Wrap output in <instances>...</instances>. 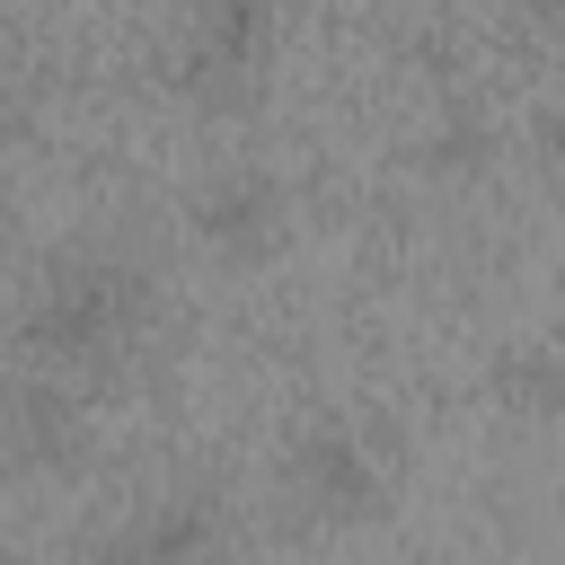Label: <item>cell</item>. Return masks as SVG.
Instances as JSON below:
<instances>
[{
  "instance_id": "cell-10",
  "label": "cell",
  "mask_w": 565,
  "mask_h": 565,
  "mask_svg": "<svg viewBox=\"0 0 565 565\" xmlns=\"http://www.w3.org/2000/svg\"><path fill=\"white\" fill-rule=\"evenodd\" d=\"M0 565H35V556H18V547H0Z\"/></svg>"
},
{
  "instance_id": "cell-8",
  "label": "cell",
  "mask_w": 565,
  "mask_h": 565,
  "mask_svg": "<svg viewBox=\"0 0 565 565\" xmlns=\"http://www.w3.org/2000/svg\"><path fill=\"white\" fill-rule=\"evenodd\" d=\"M512 9H521L530 35H556V26H565V0H512Z\"/></svg>"
},
{
  "instance_id": "cell-1",
  "label": "cell",
  "mask_w": 565,
  "mask_h": 565,
  "mask_svg": "<svg viewBox=\"0 0 565 565\" xmlns=\"http://www.w3.org/2000/svg\"><path fill=\"white\" fill-rule=\"evenodd\" d=\"M150 327V274L124 265V256H62L26 282V309H18V353L26 371H106L141 344Z\"/></svg>"
},
{
  "instance_id": "cell-6",
  "label": "cell",
  "mask_w": 565,
  "mask_h": 565,
  "mask_svg": "<svg viewBox=\"0 0 565 565\" xmlns=\"http://www.w3.org/2000/svg\"><path fill=\"white\" fill-rule=\"evenodd\" d=\"M494 159H503V132H494V115L468 106V97H450V106L424 124V141H415V168H424L433 185H477Z\"/></svg>"
},
{
  "instance_id": "cell-9",
  "label": "cell",
  "mask_w": 565,
  "mask_h": 565,
  "mask_svg": "<svg viewBox=\"0 0 565 565\" xmlns=\"http://www.w3.org/2000/svg\"><path fill=\"white\" fill-rule=\"evenodd\" d=\"M9 132H18V88L0 79V150H9Z\"/></svg>"
},
{
  "instance_id": "cell-4",
  "label": "cell",
  "mask_w": 565,
  "mask_h": 565,
  "mask_svg": "<svg viewBox=\"0 0 565 565\" xmlns=\"http://www.w3.org/2000/svg\"><path fill=\"white\" fill-rule=\"evenodd\" d=\"M0 459L18 477H71L88 468V406L53 371H9L0 380Z\"/></svg>"
},
{
  "instance_id": "cell-2",
  "label": "cell",
  "mask_w": 565,
  "mask_h": 565,
  "mask_svg": "<svg viewBox=\"0 0 565 565\" xmlns=\"http://www.w3.org/2000/svg\"><path fill=\"white\" fill-rule=\"evenodd\" d=\"M282 503L318 530H353V521H380L388 494H397V459L388 441L362 424V415H309L291 441H282Z\"/></svg>"
},
{
  "instance_id": "cell-7",
  "label": "cell",
  "mask_w": 565,
  "mask_h": 565,
  "mask_svg": "<svg viewBox=\"0 0 565 565\" xmlns=\"http://www.w3.org/2000/svg\"><path fill=\"white\" fill-rule=\"evenodd\" d=\"M556 388H565L556 344H512V353H494V397H503L521 424H547V415H556Z\"/></svg>"
},
{
  "instance_id": "cell-3",
  "label": "cell",
  "mask_w": 565,
  "mask_h": 565,
  "mask_svg": "<svg viewBox=\"0 0 565 565\" xmlns=\"http://www.w3.org/2000/svg\"><path fill=\"white\" fill-rule=\"evenodd\" d=\"M185 230H194V247L212 265H265L291 238V185L274 168H256V159H230L185 194Z\"/></svg>"
},
{
  "instance_id": "cell-5",
  "label": "cell",
  "mask_w": 565,
  "mask_h": 565,
  "mask_svg": "<svg viewBox=\"0 0 565 565\" xmlns=\"http://www.w3.org/2000/svg\"><path fill=\"white\" fill-rule=\"evenodd\" d=\"M115 530H124L132 565H221L230 556V512L212 486H168L141 512H124Z\"/></svg>"
}]
</instances>
